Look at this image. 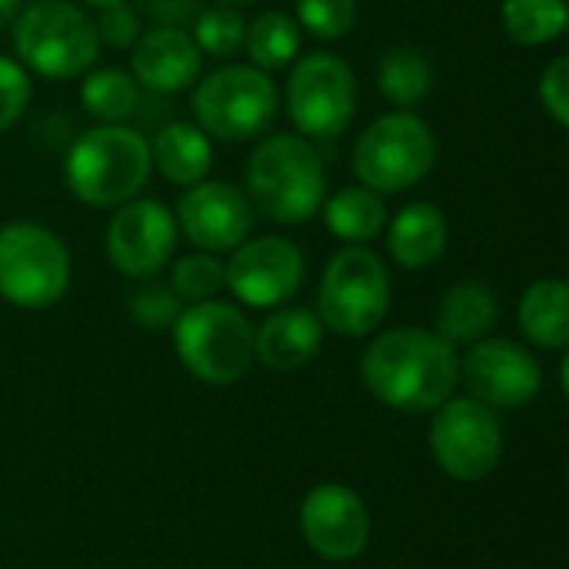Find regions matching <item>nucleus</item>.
I'll return each instance as SVG.
<instances>
[{
  "label": "nucleus",
  "instance_id": "f257e3e1",
  "mask_svg": "<svg viewBox=\"0 0 569 569\" xmlns=\"http://www.w3.org/2000/svg\"><path fill=\"white\" fill-rule=\"evenodd\" d=\"M363 387L400 413H427L460 383V357L440 333L400 327L380 333L360 357Z\"/></svg>",
  "mask_w": 569,
  "mask_h": 569
},
{
  "label": "nucleus",
  "instance_id": "f03ea898",
  "mask_svg": "<svg viewBox=\"0 0 569 569\" xmlns=\"http://www.w3.org/2000/svg\"><path fill=\"white\" fill-rule=\"evenodd\" d=\"M247 200L273 223H307L327 200V167L313 140L300 133H270L247 163Z\"/></svg>",
  "mask_w": 569,
  "mask_h": 569
},
{
  "label": "nucleus",
  "instance_id": "7ed1b4c3",
  "mask_svg": "<svg viewBox=\"0 0 569 569\" xmlns=\"http://www.w3.org/2000/svg\"><path fill=\"white\" fill-rule=\"evenodd\" d=\"M153 173L150 140L127 123L83 130L63 160L70 193L87 207H120L133 200Z\"/></svg>",
  "mask_w": 569,
  "mask_h": 569
},
{
  "label": "nucleus",
  "instance_id": "20e7f679",
  "mask_svg": "<svg viewBox=\"0 0 569 569\" xmlns=\"http://www.w3.org/2000/svg\"><path fill=\"white\" fill-rule=\"evenodd\" d=\"M10 37L20 63L47 80L83 77L100 57L93 20L70 0H30L20 7Z\"/></svg>",
  "mask_w": 569,
  "mask_h": 569
},
{
  "label": "nucleus",
  "instance_id": "39448f33",
  "mask_svg": "<svg viewBox=\"0 0 569 569\" xmlns=\"http://www.w3.org/2000/svg\"><path fill=\"white\" fill-rule=\"evenodd\" d=\"M173 343L180 363L210 387L243 380L257 357L250 320L223 300H200L180 310L173 320Z\"/></svg>",
  "mask_w": 569,
  "mask_h": 569
},
{
  "label": "nucleus",
  "instance_id": "423d86ee",
  "mask_svg": "<svg viewBox=\"0 0 569 569\" xmlns=\"http://www.w3.org/2000/svg\"><path fill=\"white\" fill-rule=\"evenodd\" d=\"M390 313V273L370 247L347 243L330 257L317 290V320L340 337H367Z\"/></svg>",
  "mask_w": 569,
  "mask_h": 569
},
{
  "label": "nucleus",
  "instance_id": "0eeeda50",
  "mask_svg": "<svg viewBox=\"0 0 569 569\" xmlns=\"http://www.w3.org/2000/svg\"><path fill=\"white\" fill-rule=\"evenodd\" d=\"M437 167V137L413 110L377 117L353 147V173L360 187L377 193H403Z\"/></svg>",
  "mask_w": 569,
  "mask_h": 569
},
{
  "label": "nucleus",
  "instance_id": "6e6552de",
  "mask_svg": "<svg viewBox=\"0 0 569 569\" xmlns=\"http://www.w3.org/2000/svg\"><path fill=\"white\" fill-rule=\"evenodd\" d=\"M280 93L270 73L253 63H227L203 77L193 90V117L203 133L240 143L270 130Z\"/></svg>",
  "mask_w": 569,
  "mask_h": 569
},
{
  "label": "nucleus",
  "instance_id": "1a4fd4ad",
  "mask_svg": "<svg viewBox=\"0 0 569 569\" xmlns=\"http://www.w3.org/2000/svg\"><path fill=\"white\" fill-rule=\"evenodd\" d=\"M70 287V250L63 240L33 223L0 227V297L20 310H47Z\"/></svg>",
  "mask_w": 569,
  "mask_h": 569
},
{
  "label": "nucleus",
  "instance_id": "9d476101",
  "mask_svg": "<svg viewBox=\"0 0 569 569\" xmlns=\"http://www.w3.org/2000/svg\"><path fill=\"white\" fill-rule=\"evenodd\" d=\"M287 113L307 140L340 137L357 113V77L350 63L327 50L297 57L287 77Z\"/></svg>",
  "mask_w": 569,
  "mask_h": 569
},
{
  "label": "nucleus",
  "instance_id": "9b49d317",
  "mask_svg": "<svg viewBox=\"0 0 569 569\" xmlns=\"http://www.w3.org/2000/svg\"><path fill=\"white\" fill-rule=\"evenodd\" d=\"M430 450L440 470L460 483L487 480L503 457V427L480 400H450L430 423Z\"/></svg>",
  "mask_w": 569,
  "mask_h": 569
},
{
  "label": "nucleus",
  "instance_id": "f8f14e48",
  "mask_svg": "<svg viewBox=\"0 0 569 569\" xmlns=\"http://www.w3.org/2000/svg\"><path fill=\"white\" fill-rule=\"evenodd\" d=\"M230 253L233 257L223 263V287H230L240 303L253 310H273L300 293L307 277V257L293 240L257 237L243 240Z\"/></svg>",
  "mask_w": 569,
  "mask_h": 569
},
{
  "label": "nucleus",
  "instance_id": "ddd939ff",
  "mask_svg": "<svg viewBox=\"0 0 569 569\" xmlns=\"http://www.w3.org/2000/svg\"><path fill=\"white\" fill-rule=\"evenodd\" d=\"M177 220L167 203L133 197L117 207L107 223V257L117 273L130 280L157 277L177 250Z\"/></svg>",
  "mask_w": 569,
  "mask_h": 569
},
{
  "label": "nucleus",
  "instance_id": "4468645a",
  "mask_svg": "<svg viewBox=\"0 0 569 569\" xmlns=\"http://www.w3.org/2000/svg\"><path fill=\"white\" fill-rule=\"evenodd\" d=\"M460 377L470 397L490 410H517L540 393L537 357L527 347L500 337H483L473 343L460 363Z\"/></svg>",
  "mask_w": 569,
  "mask_h": 569
},
{
  "label": "nucleus",
  "instance_id": "2eb2a0df",
  "mask_svg": "<svg viewBox=\"0 0 569 569\" xmlns=\"http://www.w3.org/2000/svg\"><path fill=\"white\" fill-rule=\"evenodd\" d=\"M177 230L203 253H230L253 227L247 193L227 180H200L187 187L173 210Z\"/></svg>",
  "mask_w": 569,
  "mask_h": 569
},
{
  "label": "nucleus",
  "instance_id": "dca6fc26",
  "mask_svg": "<svg viewBox=\"0 0 569 569\" xmlns=\"http://www.w3.org/2000/svg\"><path fill=\"white\" fill-rule=\"evenodd\" d=\"M300 533L317 557L347 563L370 543V513L350 487L320 483L300 503Z\"/></svg>",
  "mask_w": 569,
  "mask_h": 569
},
{
  "label": "nucleus",
  "instance_id": "f3484780",
  "mask_svg": "<svg viewBox=\"0 0 569 569\" xmlns=\"http://www.w3.org/2000/svg\"><path fill=\"white\" fill-rule=\"evenodd\" d=\"M130 50L133 80L153 93H180L193 87L203 67V53L187 27H153L140 33Z\"/></svg>",
  "mask_w": 569,
  "mask_h": 569
},
{
  "label": "nucleus",
  "instance_id": "a211bd4d",
  "mask_svg": "<svg viewBox=\"0 0 569 569\" xmlns=\"http://www.w3.org/2000/svg\"><path fill=\"white\" fill-rule=\"evenodd\" d=\"M323 343V323L317 320L313 310L303 307H287L277 310L263 320L260 330H253V353L260 363L280 373L303 370Z\"/></svg>",
  "mask_w": 569,
  "mask_h": 569
},
{
  "label": "nucleus",
  "instance_id": "6ab92c4d",
  "mask_svg": "<svg viewBox=\"0 0 569 569\" xmlns=\"http://www.w3.org/2000/svg\"><path fill=\"white\" fill-rule=\"evenodd\" d=\"M450 240V223L443 210L430 200L407 203L393 220H387V253L403 270L433 267Z\"/></svg>",
  "mask_w": 569,
  "mask_h": 569
},
{
  "label": "nucleus",
  "instance_id": "aec40b11",
  "mask_svg": "<svg viewBox=\"0 0 569 569\" xmlns=\"http://www.w3.org/2000/svg\"><path fill=\"white\" fill-rule=\"evenodd\" d=\"M497 317H500L497 293L487 283L463 280V283H453L440 297V307H437V333L450 347H473L483 337H490Z\"/></svg>",
  "mask_w": 569,
  "mask_h": 569
},
{
  "label": "nucleus",
  "instance_id": "412c9836",
  "mask_svg": "<svg viewBox=\"0 0 569 569\" xmlns=\"http://www.w3.org/2000/svg\"><path fill=\"white\" fill-rule=\"evenodd\" d=\"M150 157H153V167L170 183L193 187V183L207 180V173L213 167V143H210V133H203L197 123L173 120L150 143Z\"/></svg>",
  "mask_w": 569,
  "mask_h": 569
},
{
  "label": "nucleus",
  "instance_id": "4be33fe9",
  "mask_svg": "<svg viewBox=\"0 0 569 569\" xmlns=\"http://www.w3.org/2000/svg\"><path fill=\"white\" fill-rule=\"evenodd\" d=\"M327 230L343 240V243H357L367 247L370 240H377L387 230L390 210L383 203V193L370 190V187H343L333 197L323 200L320 207Z\"/></svg>",
  "mask_w": 569,
  "mask_h": 569
},
{
  "label": "nucleus",
  "instance_id": "5701e85b",
  "mask_svg": "<svg viewBox=\"0 0 569 569\" xmlns=\"http://www.w3.org/2000/svg\"><path fill=\"white\" fill-rule=\"evenodd\" d=\"M520 327L527 340L543 350H567L569 343V287L557 277L537 280L520 297Z\"/></svg>",
  "mask_w": 569,
  "mask_h": 569
},
{
  "label": "nucleus",
  "instance_id": "b1692460",
  "mask_svg": "<svg viewBox=\"0 0 569 569\" xmlns=\"http://www.w3.org/2000/svg\"><path fill=\"white\" fill-rule=\"evenodd\" d=\"M300 43H303V30L290 13L280 10H267L260 13L243 37V50L250 53V63L263 73H277L287 70L297 57H300Z\"/></svg>",
  "mask_w": 569,
  "mask_h": 569
},
{
  "label": "nucleus",
  "instance_id": "393cba45",
  "mask_svg": "<svg viewBox=\"0 0 569 569\" xmlns=\"http://www.w3.org/2000/svg\"><path fill=\"white\" fill-rule=\"evenodd\" d=\"M377 90L393 107L413 110L433 90V67L417 47H393L377 67Z\"/></svg>",
  "mask_w": 569,
  "mask_h": 569
},
{
  "label": "nucleus",
  "instance_id": "a878e982",
  "mask_svg": "<svg viewBox=\"0 0 569 569\" xmlns=\"http://www.w3.org/2000/svg\"><path fill=\"white\" fill-rule=\"evenodd\" d=\"M80 103L100 123H123L140 107V83L130 70L120 67L87 70L80 83Z\"/></svg>",
  "mask_w": 569,
  "mask_h": 569
},
{
  "label": "nucleus",
  "instance_id": "bb28decb",
  "mask_svg": "<svg viewBox=\"0 0 569 569\" xmlns=\"http://www.w3.org/2000/svg\"><path fill=\"white\" fill-rule=\"evenodd\" d=\"M500 23L520 47H543L567 33V0H503Z\"/></svg>",
  "mask_w": 569,
  "mask_h": 569
},
{
  "label": "nucleus",
  "instance_id": "cd10ccee",
  "mask_svg": "<svg viewBox=\"0 0 569 569\" xmlns=\"http://www.w3.org/2000/svg\"><path fill=\"white\" fill-rule=\"evenodd\" d=\"M190 37L197 43L200 53L207 57H217V60H227V57H237L243 50V37H247V20L240 17L237 7L230 3H213V7H203L193 23H190Z\"/></svg>",
  "mask_w": 569,
  "mask_h": 569
},
{
  "label": "nucleus",
  "instance_id": "c85d7f7f",
  "mask_svg": "<svg viewBox=\"0 0 569 569\" xmlns=\"http://www.w3.org/2000/svg\"><path fill=\"white\" fill-rule=\"evenodd\" d=\"M170 287L180 300L200 303V300H213L223 290V263L217 260V253H190L183 260H177L173 273H170Z\"/></svg>",
  "mask_w": 569,
  "mask_h": 569
},
{
  "label": "nucleus",
  "instance_id": "c756f323",
  "mask_svg": "<svg viewBox=\"0 0 569 569\" xmlns=\"http://www.w3.org/2000/svg\"><path fill=\"white\" fill-rule=\"evenodd\" d=\"M357 0H297L300 30L320 40H340L357 27Z\"/></svg>",
  "mask_w": 569,
  "mask_h": 569
},
{
  "label": "nucleus",
  "instance_id": "7c9ffc66",
  "mask_svg": "<svg viewBox=\"0 0 569 569\" xmlns=\"http://www.w3.org/2000/svg\"><path fill=\"white\" fill-rule=\"evenodd\" d=\"M180 297L173 293L170 283H157V280H143L133 293H130V320L143 330H167L173 327V320L180 317Z\"/></svg>",
  "mask_w": 569,
  "mask_h": 569
},
{
  "label": "nucleus",
  "instance_id": "2f4dec72",
  "mask_svg": "<svg viewBox=\"0 0 569 569\" xmlns=\"http://www.w3.org/2000/svg\"><path fill=\"white\" fill-rule=\"evenodd\" d=\"M537 97L543 103V113L560 127H569V60L567 57H557L547 63V70L540 73V83H537Z\"/></svg>",
  "mask_w": 569,
  "mask_h": 569
},
{
  "label": "nucleus",
  "instance_id": "473e14b6",
  "mask_svg": "<svg viewBox=\"0 0 569 569\" xmlns=\"http://www.w3.org/2000/svg\"><path fill=\"white\" fill-rule=\"evenodd\" d=\"M93 30H97V40L100 47H110V50H130L140 37V13L130 7V3H113V7H103L100 17L93 20Z\"/></svg>",
  "mask_w": 569,
  "mask_h": 569
},
{
  "label": "nucleus",
  "instance_id": "72a5a7b5",
  "mask_svg": "<svg viewBox=\"0 0 569 569\" xmlns=\"http://www.w3.org/2000/svg\"><path fill=\"white\" fill-rule=\"evenodd\" d=\"M27 103H30V77H27V70L17 60L0 57V133L23 117Z\"/></svg>",
  "mask_w": 569,
  "mask_h": 569
},
{
  "label": "nucleus",
  "instance_id": "f704fd0d",
  "mask_svg": "<svg viewBox=\"0 0 569 569\" xmlns=\"http://www.w3.org/2000/svg\"><path fill=\"white\" fill-rule=\"evenodd\" d=\"M140 10L157 27H190L200 13V0H140Z\"/></svg>",
  "mask_w": 569,
  "mask_h": 569
},
{
  "label": "nucleus",
  "instance_id": "c9c22d12",
  "mask_svg": "<svg viewBox=\"0 0 569 569\" xmlns=\"http://www.w3.org/2000/svg\"><path fill=\"white\" fill-rule=\"evenodd\" d=\"M23 0H0V30H10L17 13H20Z\"/></svg>",
  "mask_w": 569,
  "mask_h": 569
},
{
  "label": "nucleus",
  "instance_id": "e433bc0d",
  "mask_svg": "<svg viewBox=\"0 0 569 569\" xmlns=\"http://www.w3.org/2000/svg\"><path fill=\"white\" fill-rule=\"evenodd\" d=\"M87 7H97V10H103V7H113V3H127V0H83Z\"/></svg>",
  "mask_w": 569,
  "mask_h": 569
},
{
  "label": "nucleus",
  "instance_id": "4c0bfd02",
  "mask_svg": "<svg viewBox=\"0 0 569 569\" xmlns=\"http://www.w3.org/2000/svg\"><path fill=\"white\" fill-rule=\"evenodd\" d=\"M217 3H230V7H237V3H253V0H217Z\"/></svg>",
  "mask_w": 569,
  "mask_h": 569
}]
</instances>
